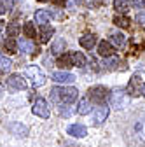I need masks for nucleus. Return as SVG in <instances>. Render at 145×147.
I'll list each match as a JSON object with an SVG mask.
<instances>
[{
    "label": "nucleus",
    "mask_w": 145,
    "mask_h": 147,
    "mask_svg": "<svg viewBox=\"0 0 145 147\" xmlns=\"http://www.w3.org/2000/svg\"><path fill=\"white\" fill-rule=\"evenodd\" d=\"M79 96V91L75 88H54L51 89V100L60 103H72Z\"/></svg>",
    "instance_id": "nucleus-1"
},
{
    "label": "nucleus",
    "mask_w": 145,
    "mask_h": 147,
    "mask_svg": "<svg viewBox=\"0 0 145 147\" xmlns=\"http://www.w3.org/2000/svg\"><path fill=\"white\" fill-rule=\"evenodd\" d=\"M110 103L112 107L115 109H124V107H128L130 103V95L126 93V89H114V93H112V98H110Z\"/></svg>",
    "instance_id": "nucleus-2"
},
{
    "label": "nucleus",
    "mask_w": 145,
    "mask_h": 147,
    "mask_svg": "<svg viewBox=\"0 0 145 147\" xmlns=\"http://www.w3.org/2000/svg\"><path fill=\"white\" fill-rule=\"evenodd\" d=\"M87 98L95 103H105V100L108 98V89L105 86H93L87 91Z\"/></svg>",
    "instance_id": "nucleus-3"
},
{
    "label": "nucleus",
    "mask_w": 145,
    "mask_h": 147,
    "mask_svg": "<svg viewBox=\"0 0 145 147\" xmlns=\"http://www.w3.org/2000/svg\"><path fill=\"white\" fill-rule=\"evenodd\" d=\"M5 84H7L9 89H14V91L26 89V81L23 79V76H19V74H11L7 77V81H5Z\"/></svg>",
    "instance_id": "nucleus-4"
},
{
    "label": "nucleus",
    "mask_w": 145,
    "mask_h": 147,
    "mask_svg": "<svg viewBox=\"0 0 145 147\" xmlns=\"http://www.w3.org/2000/svg\"><path fill=\"white\" fill-rule=\"evenodd\" d=\"M108 114H110V109H108V105L100 103V107L93 110V121H91V123H93L95 126H100L103 121H107Z\"/></svg>",
    "instance_id": "nucleus-5"
},
{
    "label": "nucleus",
    "mask_w": 145,
    "mask_h": 147,
    "mask_svg": "<svg viewBox=\"0 0 145 147\" xmlns=\"http://www.w3.org/2000/svg\"><path fill=\"white\" fill-rule=\"evenodd\" d=\"M32 110H33L35 116H39V117H42V119H49V116H51L49 107H47V102H46L44 98H37V100H35Z\"/></svg>",
    "instance_id": "nucleus-6"
},
{
    "label": "nucleus",
    "mask_w": 145,
    "mask_h": 147,
    "mask_svg": "<svg viewBox=\"0 0 145 147\" xmlns=\"http://www.w3.org/2000/svg\"><path fill=\"white\" fill-rule=\"evenodd\" d=\"M26 74H28V77L32 79V84H33L35 88H37V86H42V84L46 82V76H44V72H42L39 67H28Z\"/></svg>",
    "instance_id": "nucleus-7"
},
{
    "label": "nucleus",
    "mask_w": 145,
    "mask_h": 147,
    "mask_svg": "<svg viewBox=\"0 0 145 147\" xmlns=\"http://www.w3.org/2000/svg\"><path fill=\"white\" fill-rule=\"evenodd\" d=\"M126 93H128L130 96H136L142 93V81L138 76H133L128 82V86H126Z\"/></svg>",
    "instance_id": "nucleus-8"
},
{
    "label": "nucleus",
    "mask_w": 145,
    "mask_h": 147,
    "mask_svg": "<svg viewBox=\"0 0 145 147\" xmlns=\"http://www.w3.org/2000/svg\"><path fill=\"white\" fill-rule=\"evenodd\" d=\"M7 130L12 133V135H16V137H19V138H23V137H28V126H25L23 123H9V126H7Z\"/></svg>",
    "instance_id": "nucleus-9"
},
{
    "label": "nucleus",
    "mask_w": 145,
    "mask_h": 147,
    "mask_svg": "<svg viewBox=\"0 0 145 147\" xmlns=\"http://www.w3.org/2000/svg\"><path fill=\"white\" fill-rule=\"evenodd\" d=\"M66 133L72 135V137H75V138H84L87 135V128L84 124H79V123H74V124H70L66 128Z\"/></svg>",
    "instance_id": "nucleus-10"
},
{
    "label": "nucleus",
    "mask_w": 145,
    "mask_h": 147,
    "mask_svg": "<svg viewBox=\"0 0 145 147\" xmlns=\"http://www.w3.org/2000/svg\"><path fill=\"white\" fill-rule=\"evenodd\" d=\"M51 79L54 82H61V84H66V82H74L75 81V76L70 72H52L51 74Z\"/></svg>",
    "instance_id": "nucleus-11"
},
{
    "label": "nucleus",
    "mask_w": 145,
    "mask_h": 147,
    "mask_svg": "<svg viewBox=\"0 0 145 147\" xmlns=\"http://www.w3.org/2000/svg\"><path fill=\"white\" fill-rule=\"evenodd\" d=\"M79 44L84 49H93L95 44H96V35L95 33H84L81 39H79Z\"/></svg>",
    "instance_id": "nucleus-12"
},
{
    "label": "nucleus",
    "mask_w": 145,
    "mask_h": 147,
    "mask_svg": "<svg viewBox=\"0 0 145 147\" xmlns=\"http://www.w3.org/2000/svg\"><path fill=\"white\" fill-rule=\"evenodd\" d=\"M98 53H100V56H103V58L112 56V54H114V47H112V44H110V42L101 40V42L98 44Z\"/></svg>",
    "instance_id": "nucleus-13"
},
{
    "label": "nucleus",
    "mask_w": 145,
    "mask_h": 147,
    "mask_svg": "<svg viewBox=\"0 0 145 147\" xmlns=\"http://www.w3.org/2000/svg\"><path fill=\"white\" fill-rule=\"evenodd\" d=\"M65 49H66V42H65V39H56V40L51 44V53H52V54H56V56H60L61 53H65Z\"/></svg>",
    "instance_id": "nucleus-14"
},
{
    "label": "nucleus",
    "mask_w": 145,
    "mask_h": 147,
    "mask_svg": "<svg viewBox=\"0 0 145 147\" xmlns=\"http://www.w3.org/2000/svg\"><path fill=\"white\" fill-rule=\"evenodd\" d=\"M89 112H91V102H89V98H81L79 105H77V114L79 116H86Z\"/></svg>",
    "instance_id": "nucleus-15"
},
{
    "label": "nucleus",
    "mask_w": 145,
    "mask_h": 147,
    "mask_svg": "<svg viewBox=\"0 0 145 147\" xmlns=\"http://www.w3.org/2000/svg\"><path fill=\"white\" fill-rule=\"evenodd\" d=\"M61 68H68V67H74V61H72V53H65V54H60L58 56V61H56Z\"/></svg>",
    "instance_id": "nucleus-16"
},
{
    "label": "nucleus",
    "mask_w": 145,
    "mask_h": 147,
    "mask_svg": "<svg viewBox=\"0 0 145 147\" xmlns=\"http://www.w3.org/2000/svg\"><path fill=\"white\" fill-rule=\"evenodd\" d=\"M117 65H121V60L117 56H114V54H112V56H107L105 61H103V68L105 70H115Z\"/></svg>",
    "instance_id": "nucleus-17"
},
{
    "label": "nucleus",
    "mask_w": 145,
    "mask_h": 147,
    "mask_svg": "<svg viewBox=\"0 0 145 147\" xmlns=\"http://www.w3.org/2000/svg\"><path fill=\"white\" fill-rule=\"evenodd\" d=\"M54 35V28L49 26V25H42V32H40V42L46 44L51 40V37Z\"/></svg>",
    "instance_id": "nucleus-18"
},
{
    "label": "nucleus",
    "mask_w": 145,
    "mask_h": 147,
    "mask_svg": "<svg viewBox=\"0 0 145 147\" xmlns=\"http://www.w3.org/2000/svg\"><path fill=\"white\" fill-rule=\"evenodd\" d=\"M49 18H51V14L47 11L40 9V11L35 12V23H37V25H47L49 23Z\"/></svg>",
    "instance_id": "nucleus-19"
},
{
    "label": "nucleus",
    "mask_w": 145,
    "mask_h": 147,
    "mask_svg": "<svg viewBox=\"0 0 145 147\" xmlns=\"http://www.w3.org/2000/svg\"><path fill=\"white\" fill-rule=\"evenodd\" d=\"M23 33H25V37H28V39H33V37L37 35V28H35V23H32V21L23 23Z\"/></svg>",
    "instance_id": "nucleus-20"
},
{
    "label": "nucleus",
    "mask_w": 145,
    "mask_h": 147,
    "mask_svg": "<svg viewBox=\"0 0 145 147\" xmlns=\"http://www.w3.org/2000/svg\"><path fill=\"white\" fill-rule=\"evenodd\" d=\"M72 61H74V67H79V68H82V67H86V56L82 53H72Z\"/></svg>",
    "instance_id": "nucleus-21"
},
{
    "label": "nucleus",
    "mask_w": 145,
    "mask_h": 147,
    "mask_svg": "<svg viewBox=\"0 0 145 147\" xmlns=\"http://www.w3.org/2000/svg\"><path fill=\"white\" fill-rule=\"evenodd\" d=\"M135 133H136L138 138H142L145 142V117L136 121V124H135Z\"/></svg>",
    "instance_id": "nucleus-22"
},
{
    "label": "nucleus",
    "mask_w": 145,
    "mask_h": 147,
    "mask_svg": "<svg viewBox=\"0 0 145 147\" xmlns=\"http://www.w3.org/2000/svg\"><path fill=\"white\" fill-rule=\"evenodd\" d=\"M114 23H115L119 28H130L131 20H130V18H126V16H115V18H114Z\"/></svg>",
    "instance_id": "nucleus-23"
},
{
    "label": "nucleus",
    "mask_w": 145,
    "mask_h": 147,
    "mask_svg": "<svg viewBox=\"0 0 145 147\" xmlns=\"http://www.w3.org/2000/svg\"><path fill=\"white\" fill-rule=\"evenodd\" d=\"M17 47H19L23 53H33V51H35V44H33L32 40H19Z\"/></svg>",
    "instance_id": "nucleus-24"
},
{
    "label": "nucleus",
    "mask_w": 145,
    "mask_h": 147,
    "mask_svg": "<svg viewBox=\"0 0 145 147\" xmlns=\"http://www.w3.org/2000/svg\"><path fill=\"white\" fill-rule=\"evenodd\" d=\"M128 7H130V4H128V0H114V9L117 11V12H126L128 11Z\"/></svg>",
    "instance_id": "nucleus-25"
},
{
    "label": "nucleus",
    "mask_w": 145,
    "mask_h": 147,
    "mask_svg": "<svg viewBox=\"0 0 145 147\" xmlns=\"http://www.w3.org/2000/svg\"><path fill=\"white\" fill-rule=\"evenodd\" d=\"M4 47H5V51H7V53H11V54H12V53H17V44H16V40H14V39H11V37L4 42Z\"/></svg>",
    "instance_id": "nucleus-26"
},
{
    "label": "nucleus",
    "mask_w": 145,
    "mask_h": 147,
    "mask_svg": "<svg viewBox=\"0 0 145 147\" xmlns=\"http://www.w3.org/2000/svg\"><path fill=\"white\" fill-rule=\"evenodd\" d=\"M112 42L122 47V46L126 44V35H124V33H121V32H117V33H112Z\"/></svg>",
    "instance_id": "nucleus-27"
},
{
    "label": "nucleus",
    "mask_w": 145,
    "mask_h": 147,
    "mask_svg": "<svg viewBox=\"0 0 145 147\" xmlns=\"http://www.w3.org/2000/svg\"><path fill=\"white\" fill-rule=\"evenodd\" d=\"M21 32L19 25H16V23H11L7 26V37H11V39H14V37H17V33Z\"/></svg>",
    "instance_id": "nucleus-28"
},
{
    "label": "nucleus",
    "mask_w": 145,
    "mask_h": 147,
    "mask_svg": "<svg viewBox=\"0 0 145 147\" xmlns=\"http://www.w3.org/2000/svg\"><path fill=\"white\" fill-rule=\"evenodd\" d=\"M11 67H12V61L7 56H0V70H2V72H9Z\"/></svg>",
    "instance_id": "nucleus-29"
},
{
    "label": "nucleus",
    "mask_w": 145,
    "mask_h": 147,
    "mask_svg": "<svg viewBox=\"0 0 145 147\" xmlns=\"http://www.w3.org/2000/svg\"><path fill=\"white\" fill-rule=\"evenodd\" d=\"M60 114H61V116H65V117H68V116L72 114V110H70L68 107H65V105L61 103V105H60Z\"/></svg>",
    "instance_id": "nucleus-30"
},
{
    "label": "nucleus",
    "mask_w": 145,
    "mask_h": 147,
    "mask_svg": "<svg viewBox=\"0 0 145 147\" xmlns=\"http://www.w3.org/2000/svg\"><path fill=\"white\" fill-rule=\"evenodd\" d=\"M136 23L145 25V9H143L142 12H138V14H136Z\"/></svg>",
    "instance_id": "nucleus-31"
},
{
    "label": "nucleus",
    "mask_w": 145,
    "mask_h": 147,
    "mask_svg": "<svg viewBox=\"0 0 145 147\" xmlns=\"http://www.w3.org/2000/svg\"><path fill=\"white\" fill-rule=\"evenodd\" d=\"M133 7L143 9V7H145V0H133Z\"/></svg>",
    "instance_id": "nucleus-32"
},
{
    "label": "nucleus",
    "mask_w": 145,
    "mask_h": 147,
    "mask_svg": "<svg viewBox=\"0 0 145 147\" xmlns=\"http://www.w3.org/2000/svg\"><path fill=\"white\" fill-rule=\"evenodd\" d=\"M52 4L58 5V7H63V5L66 4V0H52Z\"/></svg>",
    "instance_id": "nucleus-33"
},
{
    "label": "nucleus",
    "mask_w": 145,
    "mask_h": 147,
    "mask_svg": "<svg viewBox=\"0 0 145 147\" xmlns=\"http://www.w3.org/2000/svg\"><path fill=\"white\" fill-rule=\"evenodd\" d=\"M5 9H7V7H5V2H4V0H0V14H4Z\"/></svg>",
    "instance_id": "nucleus-34"
},
{
    "label": "nucleus",
    "mask_w": 145,
    "mask_h": 147,
    "mask_svg": "<svg viewBox=\"0 0 145 147\" xmlns=\"http://www.w3.org/2000/svg\"><path fill=\"white\" fill-rule=\"evenodd\" d=\"M87 4L95 7V5H100V4H101V0H89V2H87Z\"/></svg>",
    "instance_id": "nucleus-35"
},
{
    "label": "nucleus",
    "mask_w": 145,
    "mask_h": 147,
    "mask_svg": "<svg viewBox=\"0 0 145 147\" xmlns=\"http://www.w3.org/2000/svg\"><path fill=\"white\" fill-rule=\"evenodd\" d=\"M142 95L145 96V84H142Z\"/></svg>",
    "instance_id": "nucleus-36"
},
{
    "label": "nucleus",
    "mask_w": 145,
    "mask_h": 147,
    "mask_svg": "<svg viewBox=\"0 0 145 147\" xmlns=\"http://www.w3.org/2000/svg\"><path fill=\"white\" fill-rule=\"evenodd\" d=\"M2 28H4V21H2V20H0V30H2Z\"/></svg>",
    "instance_id": "nucleus-37"
},
{
    "label": "nucleus",
    "mask_w": 145,
    "mask_h": 147,
    "mask_svg": "<svg viewBox=\"0 0 145 147\" xmlns=\"http://www.w3.org/2000/svg\"><path fill=\"white\" fill-rule=\"evenodd\" d=\"M75 2H77V4H84V2H86V0H75Z\"/></svg>",
    "instance_id": "nucleus-38"
},
{
    "label": "nucleus",
    "mask_w": 145,
    "mask_h": 147,
    "mask_svg": "<svg viewBox=\"0 0 145 147\" xmlns=\"http://www.w3.org/2000/svg\"><path fill=\"white\" fill-rule=\"evenodd\" d=\"M2 93H4V91H2V88H0V96H2Z\"/></svg>",
    "instance_id": "nucleus-39"
},
{
    "label": "nucleus",
    "mask_w": 145,
    "mask_h": 147,
    "mask_svg": "<svg viewBox=\"0 0 145 147\" xmlns=\"http://www.w3.org/2000/svg\"><path fill=\"white\" fill-rule=\"evenodd\" d=\"M37 2H47V0H37Z\"/></svg>",
    "instance_id": "nucleus-40"
}]
</instances>
